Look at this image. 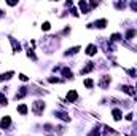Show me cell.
<instances>
[{"label": "cell", "instance_id": "cell-1", "mask_svg": "<svg viewBox=\"0 0 137 136\" xmlns=\"http://www.w3.org/2000/svg\"><path fill=\"white\" fill-rule=\"evenodd\" d=\"M43 109H45V104L41 103V101H35L34 106H32V110H34V114H35V115H40Z\"/></svg>", "mask_w": 137, "mask_h": 136}, {"label": "cell", "instance_id": "cell-2", "mask_svg": "<svg viewBox=\"0 0 137 136\" xmlns=\"http://www.w3.org/2000/svg\"><path fill=\"white\" fill-rule=\"evenodd\" d=\"M77 98H78V94H77L75 90L69 91V94H67V101H69V103H75V101H77Z\"/></svg>", "mask_w": 137, "mask_h": 136}, {"label": "cell", "instance_id": "cell-3", "mask_svg": "<svg viewBox=\"0 0 137 136\" xmlns=\"http://www.w3.org/2000/svg\"><path fill=\"white\" fill-rule=\"evenodd\" d=\"M10 123H11V119H10V117H5V119H2V120H0V128H8L10 127Z\"/></svg>", "mask_w": 137, "mask_h": 136}, {"label": "cell", "instance_id": "cell-4", "mask_svg": "<svg viewBox=\"0 0 137 136\" xmlns=\"http://www.w3.org/2000/svg\"><path fill=\"white\" fill-rule=\"evenodd\" d=\"M96 53H97V46H96V45H88V48H86V55L93 56V55H96Z\"/></svg>", "mask_w": 137, "mask_h": 136}, {"label": "cell", "instance_id": "cell-5", "mask_svg": "<svg viewBox=\"0 0 137 136\" xmlns=\"http://www.w3.org/2000/svg\"><path fill=\"white\" fill-rule=\"evenodd\" d=\"M13 75H14L13 70H10V72H7V74H2V75H0V82H3V80H10Z\"/></svg>", "mask_w": 137, "mask_h": 136}, {"label": "cell", "instance_id": "cell-6", "mask_svg": "<svg viewBox=\"0 0 137 136\" xmlns=\"http://www.w3.org/2000/svg\"><path fill=\"white\" fill-rule=\"evenodd\" d=\"M93 26H96V27H99V29H104L105 26H107V19H99V21H96Z\"/></svg>", "mask_w": 137, "mask_h": 136}, {"label": "cell", "instance_id": "cell-7", "mask_svg": "<svg viewBox=\"0 0 137 136\" xmlns=\"http://www.w3.org/2000/svg\"><path fill=\"white\" fill-rule=\"evenodd\" d=\"M112 114H113V119H115L116 122H118V120H121V115H123V114H121V110H120V109H113Z\"/></svg>", "mask_w": 137, "mask_h": 136}, {"label": "cell", "instance_id": "cell-8", "mask_svg": "<svg viewBox=\"0 0 137 136\" xmlns=\"http://www.w3.org/2000/svg\"><path fill=\"white\" fill-rule=\"evenodd\" d=\"M10 42H11V45H13V53H18L21 50V45L19 43H16V40L14 39H10Z\"/></svg>", "mask_w": 137, "mask_h": 136}, {"label": "cell", "instance_id": "cell-9", "mask_svg": "<svg viewBox=\"0 0 137 136\" xmlns=\"http://www.w3.org/2000/svg\"><path fill=\"white\" fill-rule=\"evenodd\" d=\"M110 83V77L107 75V77H102V80H100V86L105 88V85H109Z\"/></svg>", "mask_w": 137, "mask_h": 136}, {"label": "cell", "instance_id": "cell-10", "mask_svg": "<svg viewBox=\"0 0 137 136\" xmlns=\"http://www.w3.org/2000/svg\"><path fill=\"white\" fill-rule=\"evenodd\" d=\"M93 69H94V64L93 63H88V66L81 70V74H86V72H89V70H93Z\"/></svg>", "mask_w": 137, "mask_h": 136}, {"label": "cell", "instance_id": "cell-11", "mask_svg": "<svg viewBox=\"0 0 137 136\" xmlns=\"http://www.w3.org/2000/svg\"><path fill=\"white\" fill-rule=\"evenodd\" d=\"M18 110H19V114H22V115H26V114H27V106H24V104H21L19 107H18Z\"/></svg>", "mask_w": 137, "mask_h": 136}, {"label": "cell", "instance_id": "cell-12", "mask_svg": "<svg viewBox=\"0 0 137 136\" xmlns=\"http://www.w3.org/2000/svg\"><path fill=\"white\" fill-rule=\"evenodd\" d=\"M62 75H64V77H67V79H72V72H70L67 67H64V69H62Z\"/></svg>", "mask_w": 137, "mask_h": 136}, {"label": "cell", "instance_id": "cell-13", "mask_svg": "<svg viewBox=\"0 0 137 136\" xmlns=\"http://www.w3.org/2000/svg\"><path fill=\"white\" fill-rule=\"evenodd\" d=\"M80 8H81L83 11H85V13H88V11H89V7L86 5V2H83V0L80 2Z\"/></svg>", "mask_w": 137, "mask_h": 136}, {"label": "cell", "instance_id": "cell-14", "mask_svg": "<svg viewBox=\"0 0 137 136\" xmlns=\"http://www.w3.org/2000/svg\"><path fill=\"white\" fill-rule=\"evenodd\" d=\"M123 90H124V93H128V94H132L134 93V88L132 86H123Z\"/></svg>", "mask_w": 137, "mask_h": 136}, {"label": "cell", "instance_id": "cell-15", "mask_svg": "<svg viewBox=\"0 0 137 136\" xmlns=\"http://www.w3.org/2000/svg\"><path fill=\"white\" fill-rule=\"evenodd\" d=\"M59 119H62V120H69V117H67V114H64V112H57L56 114Z\"/></svg>", "mask_w": 137, "mask_h": 136}, {"label": "cell", "instance_id": "cell-16", "mask_svg": "<svg viewBox=\"0 0 137 136\" xmlns=\"http://www.w3.org/2000/svg\"><path fill=\"white\" fill-rule=\"evenodd\" d=\"M78 50H80V48H78V46H75V48H70V50H69L67 53H65V55H75V53H77V51H78Z\"/></svg>", "mask_w": 137, "mask_h": 136}, {"label": "cell", "instance_id": "cell-17", "mask_svg": "<svg viewBox=\"0 0 137 136\" xmlns=\"http://www.w3.org/2000/svg\"><path fill=\"white\" fill-rule=\"evenodd\" d=\"M7 103H8V101H7V98H5L3 94H0V104H2V106L5 104V106H7Z\"/></svg>", "mask_w": 137, "mask_h": 136}, {"label": "cell", "instance_id": "cell-18", "mask_svg": "<svg viewBox=\"0 0 137 136\" xmlns=\"http://www.w3.org/2000/svg\"><path fill=\"white\" fill-rule=\"evenodd\" d=\"M85 86H88V88H91V86H93V80H91V79H88V80H85Z\"/></svg>", "mask_w": 137, "mask_h": 136}, {"label": "cell", "instance_id": "cell-19", "mask_svg": "<svg viewBox=\"0 0 137 136\" xmlns=\"http://www.w3.org/2000/svg\"><path fill=\"white\" fill-rule=\"evenodd\" d=\"M88 136H99V128H96V130H93V131L89 133Z\"/></svg>", "mask_w": 137, "mask_h": 136}, {"label": "cell", "instance_id": "cell-20", "mask_svg": "<svg viewBox=\"0 0 137 136\" xmlns=\"http://www.w3.org/2000/svg\"><path fill=\"white\" fill-rule=\"evenodd\" d=\"M50 22H43V26H41V29H43V31H50Z\"/></svg>", "mask_w": 137, "mask_h": 136}, {"label": "cell", "instance_id": "cell-21", "mask_svg": "<svg viewBox=\"0 0 137 136\" xmlns=\"http://www.w3.org/2000/svg\"><path fill=\"white\" fill-rule=\"evenodd\" d=\"M121 39V34H113L112 35V40H115V42H116V40H120Z\"/></svg>", "mask_w": 137, "mask_h": 136}, {"label": "cell", "instance_id": "cell-22", "mask_svg": "<svg viewBox=\"0 0 137 136\" xmlns=\"http://www.w3.org/2000/svg\"><path fill=\"white\" fill-rule=\"evenodd\" d=\"M134 35H135V31H128L126 37H128V39H131V37H134Z\"/></svg>", "mask_w": 137, "mask_h": 136}, {"label": "cell", "instance_id": "cell-23", "mask_svg": "<svg viewBox=\"0 0 137 136\" xmlns=\"http://www.w3.org/2000/svg\"><path fill=\"white\" fill-rule=\"evenodd\" d=\"M19 79H21L22 82H27V77H26L24 74H21V75H19Z\"/></svg>", "mask_w": 137, "mask_h": 136}, {"label": "cell", "instance_id": "cell-24", "mask_svg": "<svg viewBox=\"0 0 137 136\" xmlns=\"http://www.w3.org/2000/svg\"><path fill=\"white\" fill-rule=\"evenodd\" d=\"M2 15H3V11H2V10H0V16H2Z\"/></svg>", "mask_w": 137, "mask_h": 136}]
</instances>
